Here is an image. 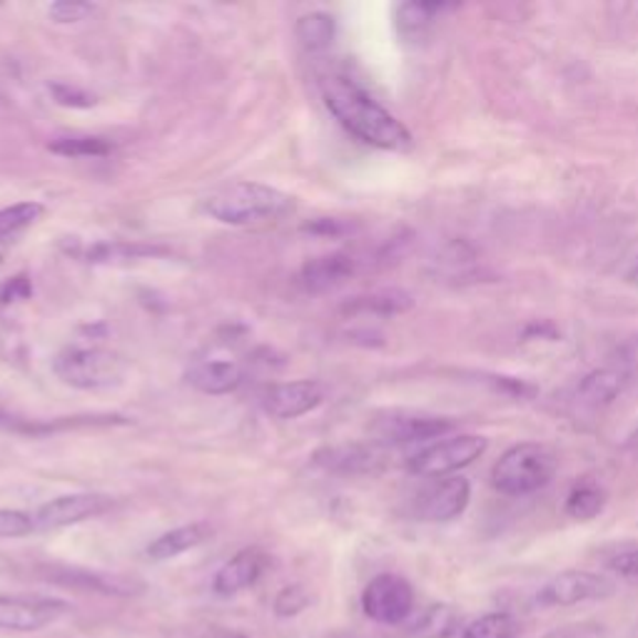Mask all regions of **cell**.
I'll use <instances>...</instances> for the list:
<instances>
[{
    "label": "cell",
    "mask_w": 638,
    "mask_h": 638,
    "mask_svg": "<svg viewBox=\"0 0 638 638\" xmlns=\"http://www.w3.org/2000/svg\"><path fill=\"white\" fill-rule=\"evenodd\" d=\"M265 568L267 554L263 549H243L237 551L227 564H222V568L215 574V582H212V588H215L217 596H235L245 592V588L255 586L259 576L265 574Z\"/></svg>",
    "instance_id": "cell-14"
},
{
    "label": "cell",
    "mask_w": 638,
    "mask_h": 638,
    "mask_svg": "<svg viewBox=\"0 0 638 638\" xmlns=\"http://www.w3.org/2000/svg\"><path fill=\"white\" fill-rule=\"evenodd\" d=\"M414 307V297L404 289L386 287L374 289L370 295L352 297L350 302L342 305V312L347 315H372V317H396L410 312Z\"/></svg>",
    "instance_id": "cell-18"
},
{
    "label": "cell",
    "mask_w": 638,
    "mask_h": 638,
    "mask_svg": "<svg viewBox=\"0 0 638 638\" xmlns=\"http://www.w3.org/2000/svg\"><path fill=\"white\" fill-rule=\"evenodd\" d=\"M354 273H357L354 257H350L347 253H332L307 259L302 269H299V285L312 295H325L332 293L337 287H342L347 279H352Z\"/></svg>",
    "instance_id": "cell-16"
},
{
    "label": "cell",
    "mask_w": 638,
    "mask_h": 638,
    "mask_svg": "<svg viewBox=\"0 0 638 638\" xmlns=\"http://www.w3.org/2000/svg\"><path fill=\"white\" fill-rule=\"evenodd\" d=\"M442 11H447V6L442 3H404L396 11V25L402 33H422L424 28H429Z\"/></svg>",
    "instance_id": "cell-27"
},
{
    "label": "cell",
    "mask_w": 638,
    "mask_h": 638,
    "mask_svg": "<svg viewBox=\"0 0 638 638\" xmlns=\"http://www.w3.org/2000/svg\"><path fill=\"white\" fill-rule=\"evenodd\" d=\"M188 382L202 394H230L245 380L243 364L232 357H208L195 360L188 370Z\"/></svg>",
    "instance_id": "cell-15"
},
{
    "label": "cell",
    "mask_w": 638,
    "mask_h": 638,
    "mask_svg": "<svg viewBox=\"0 0 638 638\" xmlns=\"http://www.w3.org/2000/svg\"><path fill=\"white\" fill-rule=\"evenodd\" d=\"M307 606H309V594H307V588L299 584H289L285 588H279V594L275 596V614L279 618L302 614Z\"/></svg>",
    "instance_id": "cell-28"
},
{
    "label": "cell",
    "mask_w": 638,
    "mask_h": 638,
    "mask_svg": "<svg viewBox=\"0 0 638 638\" xmlns=\"http://www.w3.org/2000/svg\"><path fill=\"white\" fill-rule=\"evenodd\" d=\"M541 638H608V631L602 624L582 621V624H566L559 628H551V631Z\"/></svg>",
    "instance_id": "cell-31"
},
{
    "label": "cell",
    "mask_w": 638,
    "mask_h": 638,
    "mask_svg": "<svg viewBox=\"0 0 638 638\" xmlns=\"http://www.w3.org/2000/svg\"><path fill=\"white\" fill-rule=\"evenodd\" d=\"M459 427L457 419L424 412H386L372 424V434L386 444H422L442 439Z\"/></svg>",
    "instance_id": "cell-7"
},
{
    "label": "cell",
    "mask_w": 638,
    "mask_h": 638,
    "mask_svg": "<svg viewBox=\"0 0 638 638\" xmlns=\"http://www.w3.org/2000/svg\"><path fill=\"white\" fill-rule=\"evenodd\" d=\"M33 531H35L33 514H25V511L15 509H0V536L18 539L33 534Z\"/></svg>",
    "instance_id": "cell-29"
},
{
    "label": "cell",
    "mask_w": 638,
    "mask_h": 638,
    "mask_svg": "<svg viewBox=\"0 0 638 638\" xmlns=\"http://www.w3.org/2000/svg\"><path fill=\"white\" fill-rule=\"evenodd\" d=\"M202 638H247V636L240 631H230V628H210Z\"/></svg>",
    "instance_id": "cell-35"
},
{
    "label": "cell",
    "mask_w": 638,
    "mask_h": 638,
    "mask_svg": "<svg viewBox=\"0 0 638 638\" xmlns=\"http://www.w3.org/2000/svg\"><path fill=\"white\" fill-rule=\"evenodd\" d=\"M489 442L479 434H457V437L432 442L419 451H414L407 459V469L417 477L442 479L451 477L454 471H459L469 464L477 461L481 454L487 451Z\"/></svg>",
    "instance_id": "cell-5"
},
{
    "label": "cell",
    "mask_w": 638,
    "mask_h": 638,
    "mask_svg": "<svg viewBox=\"0 0 638 638\" xmlns=\"http://www.w3.org/2000/svg\"><path fill=\"white\" fill-rule=\"evenodd\" d=\"M362 608L372 621L396 626L410 618L414 608V592L407 578L396 574H380L364 586Z\"/></svg>",
    "instance_id": "cell-8"
},
{
    "label": "cell",
    "mask_w": 638,
    "mask_h": 638,
    "mask_svg": "<svg viewBox=\"0 0 638 638\" xmlns=\"http://www.w3.org/2000/svg\"><path fill=\"white\" fill-rule=\"evenodd\" d=\"M519 621L507 612L485 614L461 631V638H517Z\"/></svg>",
    "instance_id": "cell-25"
},
{
    "label": "cell",
    "mask_w": 638,
    "mask_h": 638,
    "mask_svg": "<svg viewBox=\"0 0 638 638\" xmlns=\"http://www.w3.org/2000/svg\"><path fill=\"white\" fill-rule=\"evenodd\" d=\"M71 612L61 598L47 596H0V631L33 634Z\"/></svg>",
    "instance_id": "cell-9"
},
{
    "label": "cell",
    "mask_w": 638,
    "mask_h": 638,
    "mask_svg": "<svg viewBox=\"0 0 638 638\" xmlns=\"http://www.w3.org/2000/svg\"><path fill=\"white\" fill-rule=\"evenodd\" d=\"M210 536H212V529L208 524H202V521L170 529L166 531V534L152 541V544L148 546V556L152 559V562H168V559H176L190 549L205 544Z\"/></svg>",
    "instance_id": "cell-19"
},
{
    "label": "cell",
    "mask_w": 638,
    "mask_h": 638,
    "mask_svg": "<svg viewBox=\"0 0 638 638\" xmlns=\"http://www.w3.org/2000/svg\"><path fill=\"white\" fill-rule=\"evenodd\" d=\"M608 568L621 578H628V582H638V549H628L616 554L612 562H608Z\"/></svg>",
    "instance_id": "cell-32"
},
{
    "label": "cell",
    "mask_w": 638,
    "mask_h": 638,
    "mask_svg": "<svg viewBox=\"0 0 638 638\" xmlns=\"http://www.w3.org/2000/svg\"><path fill=\"white\" fill-rule=\"evenodd\" d=\"M295 210V198L263 182H232L205 200V212L232 227L265 225L287 217Z\"/></svg>",
    "instance_id": "cell-2"
},
{
    "label": "cell",
    "mask_w": 638,
    "mask_h": 638,
    "mask_svg": "<svg viewBox=\"0 0 638 638\" xmlns=\"http://www.w3.org/2000/svg\"><path fill=\"white\" fill-rule=\"evenodd\" d=\"M325 400V386L315 380H297L275 384L263 396V407L275 419H297L317 410Z\"/></svg>",
    "instance_id": "cell-13"
},
{
    "label": "cell",
    "mask_w": 638,
    "mask_h": 638,
    "mask_svg": "<svg viewBox=\"0 0 638 638\" xmlns=\"http://www.w3.org/2000/svg\"><path fill=\"white\" fill-rule=\"evenodd\" d=\"M559 469V459L554 449L546 444L524 442L501 454L491 469V485L499 495L507 497H527L544 489Z\"/></svg>",
    "instance_id": "cell-3"
},
{
    "label": "cell",
    "mask_w": 638,
    "mask_h": 638,
    "mask_svg": "<svg viewBox=\"0 0 638 638\" xmlns=\"http://www.w3.org/2000/svg\"><path fill=\"white\" fill-rule=\"evenodd\" d=\"M461 628V616L449 604H434L424 608L417 621L412 626L414 638H451Z\"/></svg>",
    "instance_id": "cell-21"
},
{
    "label": "cell",
    "mask_w": 638,
    "mask_h": 638,
    "mask_svg": "<svg viewBox=\"0 0 638 638\" xmlns=\"http://www.w3.org/2000/svg\"><path fill=\"white\" fill-rule=\"evenodd\" d=\"M125 370H128V364H125L123 357L113 350H105V347H73V350H65L55 360V374L67 386L85 392L118 386Z\"/></svg>",
    "instance_id": "cell-4"
},
{
    "label": "cell",
    "mask_w": 638,
    "mask_h": 638,
    "mask_svg": "<svg viewBox=\"0 0 638 638\" xmlns=\"http://www.w3.org/2000/svg\"><path fill=\"white\" fill-rule=\"evenodd\" d=\"M95 6L81 3V0H57L51 8H47V15L53 18V23H81L85 18L93 15Z\"/></svg>",
    "instance_id": "cell-30"
},
{
    "label": "cell",
    "mask_w": 638,
    "mask_h": 638,
    "mask_svg": "<svg viewBox=\"0 0 638 638\" xmlns=\"http://www.w3.org/2000/svg\"><path fill=\"white\" fill-rule=\"evenodd\" d=\"M0 103H3V93H0Z\"/></svg>",
    "instance_id": "cell-38"
},
{
    "label": "cell",
    "mask_w": 638,
    "mask_h": 638,
    "mask_svg": "<svg viewBox=\"0 0 638 638\" xmlns=\"http://www.w3.org/2000/svg\"><path fill=\"white\" fill-rule=\"evenodd\" d=\"M606 507V491L594 485V481H586V485H578L566 497V514L576 521H592L602 514Z\"/></svg>",
    "instance_id": "cell-23"
},
{
    "label": "cell",
    "mask_w": 638,
    "mask_h": 638,
    "mask_svg": "<svg viewBox=\"0 0 638 638\" xmlns=\"http://www.w3.org/2000/svg\"><path fill=\"white\" fill-rule=\"evenodd\" d=\"M624 384L626 380L621 372L594 370L578 382V396H582L584 404H592V407H606V404L618 400V394L624 392Z\"/></svg>",
    "instance_id": "cell-20"
},
{
    "label": "cell",
    "mask_w": 638,
    "mask_h": 638,
    "mask_svg": "<svg viewBox=\"0 0 638 638\" xmlns=\"http://www.w3.org/2000/svg\"><path fill=\"white\" fill-rule=\"evenodd\" d=\"M47 150L63 155V158H103L113 150V145L95 135H63V138L51 140Z\"/></svg>",
    "instance_id": "cell-24"
},
{
    "label": "cell",
    "mask_w": 638,
    "mask_h": 638,
    "mask_svg": "<svg viewBox=\"0 0 638 638\" xmlns=\"http://www.w3.org/2000/svg\"><path fill=\"white\" fill-rule=\"evenodd\" d=\"M43 205L41 202H18V205L0 210V243L8 237H15L18 232L31 227L33 222L41 220Z\"/></svg>",
    "instance_id": "cell-26"
},
{
    "label": "cell",
    "mask_w": 638,
    "mask_h": 638,
    "mask_svg": "<svg viewBox=\"0 0 638 638\" xmlns=\"http://www.w3.org/2000/svg\"><path fill=\"white\" fill-rule=\"evenodd\" d=\"M31 295V285H28L25 277H13L3 289H0V302H15V299H25Z\"/></svg>",
    "instance_id": "cell-34"
},
{
    "label": "cell",
    "mask_w": 638,
    "mask_h": 638,
    "mask_svg": "<svg viewBox=\"0 0 638 638\" xmlns=\"http://www.w3.org/2000/svg\"><path fill=\"white\" fill-rule=\"evenodd\" d=\"M628 447H631V449H638V427L631 432V437H628Z\"/></svg>",
    "instance_id": "cell-37"
},
{
    "label": "cell",
    "mask_w": 638,
    "mask_h": 638,
    "mask_svg": "<svg viewBox=\"0 0 638 638\" xmlns=\"http://www.w3.org/2000/svg\"><path fill=\"white\" fill-rule=\"evenodd\" d=\"M113 499L105 495H65L55 497L43 504L33 514L35 531H53L63 527L81 524V521H88L110 511Z\"/></svg>",
    "instance_id": "cell-11"
},
{
    "label": "cell",
    "mask_w": 638,
    "mask_h": 638,
    "mask_svg": "<svg viewBox=\"0 0 638 638\" xmlns=\"http://www.w3.org/2000/svg\"><path fill=\"white\" fill-rule=\"evenodd\" d=\"M322 98L347 132L372 148L390 152L412 150V132L370 93L344 75H330L322 83Z\"/></svg>",
    "instance_id": "cell-1"
},
{
    "label": "cell",
    "mask_w": 638,
    "mask_h": 638,
    "mask_svg": "<svg viewBox=\"0 0 638 638\" xmlns=\"http://www.w3.org/2000/svg\"><path fill=\"white\" fill-rule=\"evenodd\" d=\"M41 576L51 584L105 596H138L145 588L140 582H135V578L91 572V568L81 566H41Z\"/></svg>",
    "instance_id": "cell-12"
},
{
    "label": "cell",
    "mask_w": 638,
    "mask_h": 638,
    "mask_svg": "<svg viewBox=\"0 0 638 638\" xmlns=\"http://www.w3.org/2000/svg\"><path fill=\"white\" fill-rule=\"evenodd\" d=\"M319 467L337 474H372L382 467V454L374 447L362 444H344V447H330L317 454Z\"/></svg>",
    "instance_id": "cell-17"
},
{
    "label": "cell",
    "mask_w": 638,
    "mask_h": 638,
    "mask_svg": "<svg viewBox=\"0 0 638 638\" xmlns=\"http://www.w3.org/2000/svg\"><path fill=\"white\" fill-rule=\"evenodd\" d=\"M616 594V584L612 578L596 572H582V568H568L539 588L536 604L544 608L556 606H576L586 602H604Z\"/></svg>",
    "instance_id": "cell-6"
},
{
    "label": "cell",
    "mask_w": 638,
    "mask_h": 638,
    "mask_svg": "<svg viewBox=\"0 0 638 638\" xmlns=\"http://www.w3.org/2000/svg\"><path fill=\"white\" fill-rule=\"evenodd\" d=\"M53 95L57 103L73 105V108H91V105H95L91 95H85L75 88H67V85H53Z\"/></svg>",
    "instance_id": "cell-33"
},
{
    "label": "cell",
    "mask_w": 638,
    "mask_h": 638,
    "mask_svg": "<svg viewBox=\"0 0 638 638\" xmlns=\"http://www.w3.org/2000/svg\"><path fill=\"white\" fill-rule=\"evenodd\" d=\"M469 499H471L469 479L459 477V474L434 479L417 497V517L422 521H434V524L454 521L467 511Z\"/></svg>",
    "instance_id": "cell-10"
},
{
    "label": "cell",
    "mask_w": 638,
    "mask_h": 638,
    "mask_svg": "<svg viewBox=\"0 0 638 638\" xmlns=\"http://www.w3.org/2000/svg\"><path fill=\"white\" fill-rule=\"evenodd\" d=\"M624 283L638 287V255L631 259V265H628V269L624 273Z\"/></svg>",
    "instance_id": "cell-36"
},
{
    "label": "cell",
    "mask_w": 638,
    "mask_h": 638,
    "mask_svg": "<svg viewBox=\"0 0 638 638\" xmlns=\"http://www.w3.org/2000/svg\"><path fill=\"white\" fill-rule=\"evenodd\" d=\"M295 35H297V41L302 43L305 51L309 53L325 51V47H330L334 41L337 23H334V18L327 13H309L297 21Z\"/></svg>",
    "instance_id": "cell-22"
}]
</instances>
